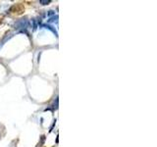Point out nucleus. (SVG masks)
I'll return each mask as SVG.
<instances>
[{
  "label": "nucleus",
  "mask_w": 157,
  "mask_h": 147,
  "mask_svg": "<svg viewBox=\"0 0 157 147\" xmlns=\"http://www.w3.org/2000/svg\"><path fill=\"white\" fill-rule=\"evenodd\" d=\"M51 1L50 0H40L39 1V3L41 4V5H47V4H49Z\"/></svg>",
  "instance_id": "20e7f679"
},
{
  "label": "nucleus",
  "mask_w": 157,
  "mask_h": 147,
  "mask_svg": "<svg viewBox=\"0 0 157 147\" xmlns=\"http://www.w3.org/2000/svg\"><path fill=\"white\" fill-rule=\"evenodd\" d=\"M42 26L45 28V29H47V30H49V31H51L57 36V32L55 31V29H53V26H51L50 25H42Z\"/></svg>",
  "instance_id": "f03ea898"
},
{
  "label": "nucleus",
  "mask_w": 157,
  "mask_h": 147,
  "mask_svg": "<svg viewBox=\"0 0 157 147\" xmlns=\"http://www.w3.org/2000/svg\"><path fill=\"white\" fill-rule=\"evenodd\" d=\"M58 22V16H54V17H51L50 19L48 20V23H57Z\"/></svg>",
  "instance_id": "7ed1b4c3"
},
{
  "label": "nucleus",
  "mask_w": 157,
  "mask_h": 147,
  "mask_svg": "<svg viewBox=\"0 0 157 147\" xmlns=\"http://www.w3.org/2000/svg\"><path fill=\"white\" fill-rule=\"evenodd\" d=\"M30 26V23H29V21L26 19H21L19 21H17L14 25H13V28L15 29V30H23V32L25 30H27L28 28Z\"/></svg>",
  "instance_id": "f257e3e1"
},
{
  "label": "nucleus",
  "mask_w": 157,
  "mask_h": 147,
  "mask_svg": "<svg viewBox=\"0 0 157 147\" xmlns=\"http://www.w3.org/2000/svg\"><path fill=\"white\" fill-rule=\"evenodd\" d=\"M47 15L50 17V16H55V13L53 12V11H48V13H47Z\"/></svg>",
  "instance_id": "39448f33"
}]
</instances>
